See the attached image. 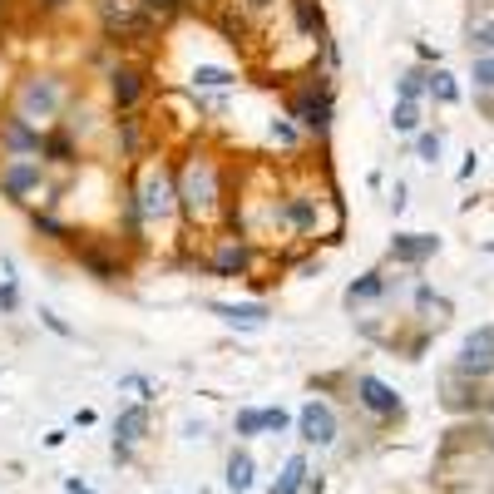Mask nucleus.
Segmentation results:
<instances>
[{
  "mask_svg": "<svg viewBox=\"0 0 494 494\" xmlns=\"http://www.w3.org/2000/svg\"><path fill=\"white\" fill-rule=\"evenodd\" d=\"M475 84L479 89H494V59H475Z\"/></svg>",
  "mask_w": 494,
  "mask_h": 494,
  "instance_id": "393cba45",
  "label": "nucleus"
},
{
  "mask_svg": "<svg viewBox=\"0 0 494 494\" xmlns=\"http://www.w3.org/2000/svg\"><path fill=\"white\" fill-rule=\"evenodd\" d=\"M297 426H302V440H311V445H331L336 440V415H331L327 401H307L302 415H297Z\"/></svg>",
  "mask_w": 494,
  "mask_h": 494,
  "instance_id": "20e7f679",
  "label": "nucleus"
},
{
  "mask_svg": "<svg viewBox=\"0 0 494 494\" xmlns=\"http://www.w3.org/2000/svg\"><path fill=\"white\" fill-rule=\"evenodd\" d=\"M356 401L366 405V411H376V415H395V411H401V395H395L385 381H376V376H356Z\"/></svg>",
  "mask_w": 494,
  "mask_h": 494,
  "instance_id": "39448f33",
  "label": "nucleus"
},
{
  "mask_svg": "<svg viewBox=\"0 0 494 494\" xmlns=\"http://www.w3.org/2000/svg\"><path fill=\"white\" fill-rule=\"evenodd\" d=\"M0 139H5V149H16V153H35V149H45V139L26 129V114L0 119Z\"/></svg>",
  "mask_w": 494,
  "mask_h": 494,
  "instance_id": "9d476101",
  "label": "nucleus"
},
{
  "mask_svg": "<svg viewBox=\"0 0 494 494\" xmlns=\"http://www.w3.org/2000/svg\"><path fill=\"white\" fill-rule=\"evenodd\" d=\"M292 114L302 119V129H311V134H327V124H331V104H327V94H317V89L297 94Z\"/></svg>",
  "mask_w": 494,
  "mask_h": 494,
  "instance_id": "423d86ee",
  "label": "nucleus"
},
{
  "mask_svg": "<svg viewBox=\"0 0 494 494\" xmlns=\"http://www.w3.org/2000/svg\"><path fill=\"white\" fill-rule=\"evenodd\" d=\"M258 430H268V411H243L237 415V436H258Z\"/></svg>",
  "mask_w": 494,
  "mask_h": 494,
  "instance_id": "aec40b11",
  "label": "nucleus"
},
{
  "mask_svg": "<svg viewBox=\"0 0 494 494\" xmlns=\"http://www.w3.org/2000/svg\"><path fill=\"white\" fill-rule=\"evenodd\" d=\"M469 45H494V20H489V26H475V40H469Z\"/></svg>",
  "mask_w": 494,
  "mask_h": 494,
  "instance_id": "bb28decb",
  "label": "nucleus"
},
{
  "mask_svg": "<svg viewBox=\"0 0 494 494\" xmlns=\"http://www.w3.org/2000/svg\"><path fill=\"white\" fill-rule=\"evenodd\" d=\"M489 366H494V331L469 336L460 352V371H489Z\"/></svg>",
  "mask_w": 494,
  "mask_h": 494,
  "instance_id": "f8f14e48",
  "label": "nucleus"
},
{
  "mask_svg": "<svg viewBox=\"0 0 494 494\" xmlns=\"http://www.w3.org/2000/svg\"><path fill=\"white\" fill-rule=\"evenodd\" d=\"M420 84H426V75H401V104H415V94H420Z\"/></svg>",
  "mask_w": 494,
  "mask_h": 494,
  "instance_id": "b1692460",
  "label": "nucleus"
},
{
  "mask_svg": "<svg viewBox=\"0 0 494 494\" xmlns=\"http://www.w3.org/2000/svg\"><path fill=\"white\" fill-rule=\"evenodd\" d=\"M149 10H168V5H178V0H143Z\"/></svg>",
  "mask_w": 494,
  "mask_h": 494,
  "instance_id": "c85d7f7f",
  "label": "nucleus"
},
{
  "mask_svg": "<svg viewBox=\"0 0 494 494\" xmlns=\"http://www.w3.org/2000/svg\"><path fill=\"white\" fill-rule=\"evenodd\" d=\"M45 5H65V0H45Z\"/></svg>",
  "mask_w": 494,
  "mask_h": 494,
  "instance_id": "7c9ffc66",
  "label": "nucleus"
},
{
  "mask_svg": "<svg viewBox=\"0 0 494 494\" xmlns=\"http://www.w3.org/2000/svg\"><path fill=\"white\" fill-rule=\"evenodd\" d=\"M415 153H420L426 163H436V159H440V134H420V139H415Z\"/></svg>",
  "mask_w": 494,
  "mask_h": 494,
  "instance_id": "5701e85b",
  "label": "nucleus"
},
{
  "mask_svg": "<svg viewBox=\"0 0 494 494\" xmlns=\"http://www.w3.org/2000/svg\"><path fill=\"white\" fill-rule=\"evenodd\" d=\"M40 317H45V327H50V331H59V336H69V327H65V321H59V317H55V311H40Z\"/></svg>",
  "mask_w": 494,
  "mask_h": 494,
  "instance_id": "cd10ccee",
  "label": "nucleus"
},
{
  "mask_svg": "<svg viewBox=\"0 0 494 494\" xmlns=\"http://www.w3.org/2000/svg\"><path fill=\"white\" fill-rule=\"evenodd\" d=\"M430 94H436L440 104H455V100H460V84H455V75H445V69H440V75H430Z\"/></svg>",
  "mask_w": 494,
  "mask_h": 494,
  "instance_id": "6ab92c4d",
  "label": "nucleus"
},
{
  "mask_svg": "<svg viewBox=\"0 0 494 494\" xmlns=\"http://www.w3.org/2000/svg\"><path fill=\"white\" fill-rule=\"evenodd\" d=\"M247 5H252V10H262V5H268V0H247Z\"/></svg>",
  "mask_w": 494,
  "mask_h": 494,
  "instance_id": "c756f323",
  "label": "nucleus"
},
{
  "mask_svg": "<svg viewBox=\"0 0 494 494\" xmlns=\"http://www.w3.org/2000/svg\"><path fill=\"white\" fill-rule=\"evenodd\" d=\"M227 489H252V455L247 450H233V460H227Z\"/></svg>",
  "mask_w": 494,
  "mask_h": 494,
  "instance_id": "f3484780",
  "label": "nucleus"
},
{
  "mask_svg": "<svg viewBox=\"0 0 494 494\" xmlns=\"http://www.w3.org/2000/svg\"><path fill=\"white\" fill-rule=\"evenodd\" d=\"M395 129H401V134L420 129V110H415V104H395Z\"/></svg>",
  "mask_w": 494,
  "mask_h": 494,
  "instance_id": "412c9836",
  "label": "nucleus"
},
{
  "mask_svg": "<svg viewBox=\"0 0 494 494\" xmlns=\"http://www.w3.org/2000/svg\"><path fill=\"white\" fill-rule=\"evenodd\" d=\"M178 198H184V208H188V218H193V223H198V218H208V213L218 208L223 188H218V168H213V159H188V168H184V188H178Z\"/></svg>",
  "mask_w": 494,
  "mask_h": 494,
  "instance_id": "f257e3e1",
  "label": "nucleus"
},
{
  "mask_svg": "<svg viewBox=\"0 0 494 494\" xmlns=\"http://www.w3.org/2000/svg\"><path fill=\"white\" fill-rule=\"evenodd\" d=\"M134 208L143 213V218H153V223L168 218V213L178 208V188L168 184V173H163V168H153V173L143 178V188H139V203H134Z\"/></svg>",
  "mask_w": 494,
  "mask_h": 494,
  "instance_id": "f03ea898",
  "label": "nucleus"
},
{
  "mask_svg": "<svg viewBox=\"0 0 494 494\" xmlns=\"http://www.w3.org/2000/svg\"><path fill=\"white\" fill-rule=\"evenodd\" d=\"M385 292V277L381 272H366L361 282L346 287V307H361V302H376V297Z\"/></svg>",
  "mask_w": 494,
  "mask_h": 494,
  "instance_id": "2eb2a0df",
  "label": "nucleus"
},
{
  "mask_svg": "<svg viewBox=\"0 0 494 494\" xmlns=\"http://www.w3.org/2000/svg\"><path fill=\"white\" fill-rule=\"evenodd\" d=\"M213 311L227 321V327H237V331H262L268 327V311L262 307H233V302H213Z\"/></svg>",
  "mask_w": 494,
  "mask_h": 494,
  "instance_id": "9b49d317",
  "label": "nucleus"
},
{
  "mask_svg": "<svg viewBox=\"0 0 494 494\" xmlns=\"http://www.w3.org/2000/svg\"><path fill=\"white\" fill-rule=\"evenodd\" d=\"M110 94H114L119 110H134V104L143 100V69L139 65H119L110 75Z\"/></svg>",
  "mask_w": 494,
  "mask_h": 494,
  "instance_id": "0eeeda50",
  "label": "nucleus"
},
{
  "mask_svg": "<svg viewBox=\"0 0 494 494\" xmlns=\"http://www.w3.org/2000/svg\"><path fill=\"white\" fill-rule=\"evenodd\" d=\"M436 247H440V243H436V237H426V233H401V237L391 243V252H395L401 262H426Z\"/></svg>",
  "mask_w": 494,
  "mask_h": 494,
  "instance_id": "4468645a",
  "label": "nucleus"
},
{
  "mask_svg": "<svg viewBox=\"0 0 494 494\" xmlns=\"http://www.w3.org/2000/svg\"><path fill=\"white\" fill-rule=\"evenodd\" d=\"M0 188H5V198H26L30 188H40V168L26 163V159H20V163H10L5 173H0Z\"/></svg>",
  "mask_w": 494,
  "mask_h": 494,
  "instance_id": "1a4fd4ad",
  "label": "nucleus"
},
{
  "mask_svg": "<svg viewBox=\"0 0 494 494\" xmlns=\"http://www.w3.org/2000/svg\"><path fill=\"white\" fill-rule=\"evenodd\" d=\"M16 302H20L16 282H5V287H0V311H16Z\"/></svg>",
  "mask_w": 494,
  "mask_h": 494,
  "instance_id": "a878e982",
  "label": "nucleus"
},
{
  "mask_svg": "<svg viewBox=\"0 0 494 494\" xmlns=\"http://www.w3.org/2000/svg\"><path fill=\"white\" fill-rule=\"evenodd\" d=\"M233 79H237L233 69H218V65H198V69H193V84H198V89H227Z\"/></svg>",
  "mask_w": 494,
  "mask_h": 494,
  "instance_id": "a211bd4d",
  "label": "nucleus"
},
{
  "mask_svg": "<svg viewBox=\"0 0 494 494\" xmlns=\"http://www.w3.org/2000/svg\"><path fill=\"white\" fill-rule=\"evenodd\" d=\"M302 479H307V460H302V455H292V460L282 465V475H277V485H272L268 494H297V489H302Z\"/></svg>",
  "mask_w": 494,
  "mask_h": 494,
  "instance_id": "dca6fc26",
  "label": "nucleus"
},
{
  "mask_svg": "<svg viewBox=\"0 0 494 494\" xmlns=\"http://www.w3.org/2000/svg\"><path fill=\"white\" fill-rule=\"evenodd\" d=\"M247 262H252V247L237 243V237H227V243L213 252V272H218V277H243Z\"/></svg>",
  "mask_w": 494,
  "mask_h": 494,
  "instance_id": "6e6552de",
  "label": "nucleus"
},
{
  "mask_svg": "<svg viewBox=\"0 0 494 494\" xmlns=\"http://www.w3.org/2000/svg\"><path fill=\"white\" fill-rule=\"evenodd\" d=\"M59 100H65V89H59V79H50V75H35V79H26V89H20V110L40 114V119H50L59 110Z\"/></svg>",
  "mask_w": 494,
  "mask_h": 494,
  "instance_id": "7ed1b4c3",
  "label": "nucleus"
},
{
  "mask_svg": "<svg viewBox=\"0 0 494 494\" xmlns=\"http://www.w3.org/2000/svg\"><path fill=\"white\" fill-rule=\"evenodd\" d=\"M45 153H50L55 163H69L75 159V149H69V139L65 134H55V139H45Z\"/></svg>",
  "mask_w": 494,
  "mask_h": 494,
  "instance_id": "4be33fe9",
  "label": "nucleus"
},
{
  "mask_svg": "<svg viewBox=\"0 0 494 494\" xmlns=\"http://www.w3.org/2000/svg\"><path fill=\"white\" fill-rule=\"evenodd\" d=\"M143 430H149V411H143V405H129V411H119V420H114V445L124 450V445L143 440Z\"/></svg>",
  "mask_w": 494,
  "mask_h": 494,
  "instance_id": "ddd939ff",
  "label": "nucleus"
}]
</instances>
